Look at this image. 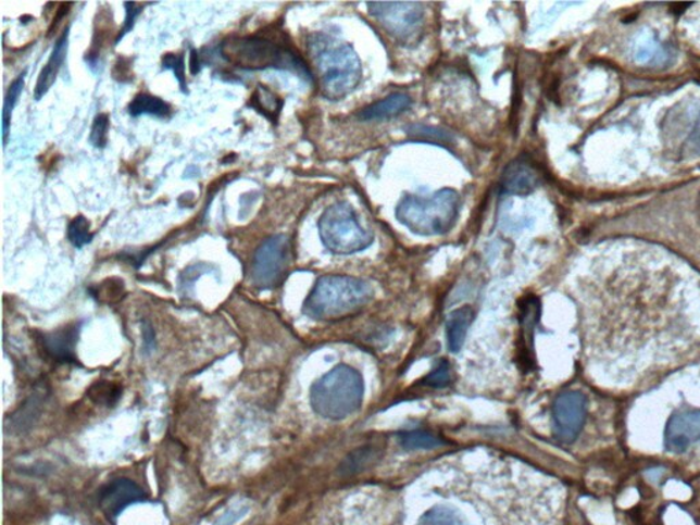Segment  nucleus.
Listing matches in <instances>:
<instances>
[{
	"label": "nucleus",
	"mask_w": 700,
	"mask_h": 525,
	"mask_svg": "<svg viewBox=\"0 0 700 525\" xmlns=\"http://www.w3.org/2000/svg\"><path fill=\"white\" fill-rule=\"evenodd\" d=\"M37 401L36 400H30L28 404L24 405L21 408L20 412L17 415L14 416H23V421L15 423L14 428H20L21 432H25V429L34 427L36 418H39L40 412L36 411L37 410Z\"/></svg>",
	"instance_id": "7c9ffc66"
},
{
	"label": "nucleus",
	"mask_w": 700,
	"mask_h": 525,
	"mask_svg": "<svg viewBox=\"0 0 700 525\" xmlns=\"http://www.w3.org/2000/svg\"><path fill=\"white\" fill-rule=\"evenodd\" d=\"M460 207V195L454 189L445 188L429 198L405 195L397 205L396 216L413 235L443 236L458 222Z\"/></svg>",
	"instance_id": "39448f33"
},
{
	"label": "nucleus",
	"mask_w": 700,
	"mask_h": 525,
	"mask_svg": "<svg viewBox=\"0 0 700 525\" xmlns=\"http://www.w3.org/2000/svg\"><path fill=\"white\" fill-rule=\"evenodd\" d=\"M370 14L400 45H417L424 30L422 3H368Z\"/></svg>",
	"instance_id": "1a4fd4ad"
},
{
	"label": "nucleus",
	"mask_w": 700,
	"mask_h": 525,
	"mask_svg": "<svg viewBox=\"0 0 700 525\" xmlns=\"http://www.w3.org/2000/svg\"><path fill=\"white\" fill-rule=\"evenodd\" d=\"M586 352L612 387L686 362L700 352V312L670 268L633 264L608 274L588 317Z\"/></svg>",
	"instance_id": "f257e3e1"
},
{
	"label": "nucleus",
	"mask_w": 700,
	"mask_h": 525,
	"mask_svg": "<svg viewBox=\"0 0 700 525\" xmlns=\"http://www.w3.org/2000/svg\"><path fill=\"white\" fill-rule=\"evenodd\" d=\"M373 299L374 289L367 280L349 275H325L316 280L302 312L315 321H339L358 314Z\"/></svg>",
	"instance_id": "7ed1b4c3"
},
{
	"label": "nucleus",
	"mask_w": 700,
	"mask_h": 525,
	"mask_svg": "<svg viewBox=\"0 0 700 525\" xmlns=\"http://www.w3.org/2000/svg\"><path fill=\"white\" fill-rule=\"evenodd\" d=\"M587 417V399L579 391L561 395L554 401L553 424L554 435L562 443L575 441L585 426Z\"/></svg>",
	"instance_id": "9b49d317"
},
{
	"label": "nucleus",
	"mask_w": 700,
	"mask_h": 525,
	"mask_svg": "<svg viewBox=\"0 0 700 525\" xmlns=\"http://www.w3.org/2000/svg\"><path fill=\"white\" fill-rule=\"evenodd\" d=\"M475 312L471 307H461L449 315L447 321L448 347L450 352L459 353L463 348L466 333L474 322Z\"/></svg>",
	"instance_id": "a211bd4d"
},
{
	"label": "nucleus",
	"mask_w": 700,
	"mask_h": 525,
	"mask_svg": "<svg viewBox=\"0 0 700 525\" xmlns=\"http://www.w3.org/2000/svg\"><path fill=\"white\" fill-rule=\"evenodd\" d=\"M25 76H26V72H24L23 74H20L18 78L15 79V82L12 85H10L7 99H4L3 146L8 145L10 121H12V113L15 108V104H17L21 93H23Z\"/></svg>",
	"instance_id": "393cba45"
},
{
	"label": "nucleus",
	"mask_w": 700,
	"mask_h": 525,
	"mask_svg": "<svg viewBox=\"0 0 700 525\" xmlns=\"http://www.w3.org/2000/svg\"><path fill=\"white\" fill-rule=\"evenodd\" d=\"M450 382V367L447 360H441L437 365V368L433 371L432 374L426 376V379L423 380L424 386L429 387H445L448 386Z\"/></svg>",
	"instance_id": "c756f323"
},
{
	"label": "nucleus",
	"mask_w": 700,
	"mask_h": 525,
	"mask_svg": "<svg viewBox=\"0 0 700 525\" xmlns=\"http://www.w3.org/2000/svg\"><path fill=\"white\" fill-rule=\"evenodd\" d=\"M252 109L257 110L258 113L266 116L270 122L277 124L279 118L280 110H283V99L278 98L277 95L270 91L267 87L263 85H258V88L254 89V92L251 97Z\"/></svg>",
	"instance_id": "6ab92c4d"
},
{
	"label": "nucleus",
	"mask_w": 700,
	"mask_h": 525,
	"mask_svg": "<svg viewBox=\"0 0 700 525\" xmlns=\"http://www.w3.org/2000/svg\"><path fill=\"white\" fill-rule=\"evenodd\" d=\"M201 68V62H200V55L199 52L196 50H192L190 52V72H192L193 76L200 72Z\"/></svg>",
	"instance_id": "473e14b6"
},
{
	"label": "nucleus",
	"mask_w": 700,
	"mask_h": 525,
	"mask_svg": "<svg viewBox=\"0 0 700 525\" xmlns=\"http://www.w3.org/2000/svg\"><path fill=\"white\" fill-rule=\"evenodd\" d=\"M110 118L108 114H99L95 118L91 137L92 146L97 148H104L108 146V136H109Z\"/></svg>",
	"instance_id": "c85d7f7f"
},
{
	"label": "nucleus",
	"mask_w": 700,
	"mask_h": 525,
	"mask_svg": "<svg viewBox=\"0 0 700 525\" xmlns=\"http://www.w3.org/2000/svg\"><path fill=\"white\" fill-rule=\"evenodd\" d=\"M378 448L374 447H364L357 450L349 455V458L343 460L341 466H339V472L342 475H353L357 472H362L364 468H367L370 464L375 463L378 460Z\"/></svg>",
	"instance_id": "5701e85b"
},
{
	"label": "nucleus",
	"mask_w": 700,
	"mask_h": 525,
	"mask_svg": "<svg viewBox=\"0 0 700 525\" xmlns=\"http://www.w3.org/2000/svg\"><path fill=\"white\" fill-rule=\"evenodd\" d=\"M67 238L73 247L82 249L93 240V233L91 232V224L87 217L78 215L72 220L67 226Z\"/></svg>",
	"instance_id": "a878e982"
},
{
	"label": "nucleus",
	"mask_w": 700,
	"mask_h": 525,
	"mask_svg": "<svg viewBox=\"0 0 700 525\" xmlns=\"http://www.w3.org/2000/svg\"><path fill=\"white\" fill-rule=\"evenodd\" d=\"M317 227L323 246L334 254L362 252L374 242L373 230L360 224L357 211L345 201L327 207Z\"/></svg>",
	"instance_id": "0eeeda50"
},
{
	"label": "nucleus",
	"mask_w": 700,
	"mask_h": 525,
	"mask_svg": "<svg viewBox=\"0 0 700 525\" xmlns=\"http://www.w3.org/2000/svg\"><path fill=\"white\" fill-rule=\"evenodd\" d=\"M127 110L132 116L153 115L158 118H168L172 114V108L164 100L148 93L137 95Z\"/></svg>",
	"instance_id": "aec40b11"
},
{
	"label": "nucleus",
	"mask_w": 700,
	"mask_h": 525,
	"mask_svg": "<svg viewBox=\"0 0 700 525\" xmlns=\"http://www.w3.org/2000/svg\"><path fill=\"white\" fill-rule=\"evenodd\" d=\"M79 326H67L61 330L47 334L42 338L46 352L57 362H76V347L78 341Z\"/></svg>",
	"instance_id": "2eb2a0df"
},
{
	"label": "nucleus",
	"mask_w": 700,
	"mask_h": 525,
	"mask_svg": "<svg viewBox=\"0 0 700 525\" xmlns=\"http://www.w3.org/2000/svg\"><path fill=\"white\" fill-rule=\"evenodd\" d=\"M667 151L678 159L700 155V102H684L670 111L662 126Z\"/></svg>",
	"instance_id": "6e6552de"
},
{
	"label": "nucleus",
	"mask_w": 700,
	"mask_h": 525,
	"mask_svg": "<svg viewBox=\"0 0 700 525\" xmlns=\"http://www.w3.org/2000/svg\"><path fill=\"white\" fill-rule=\"evenodd\" d=\"M147 500L146 491L126 477L109 482L99 490V508L109 520H116L126 508Z\"/></svg>",
	"instance_id": "ddd939ff"
},
{
	"label": "nucleus",
	"mask_w": 700,
	"mask_h": 525,
	"mask_svg": "<svg viewBox=\"0 0 700 525\" xmlns=\"http://www.w3.org/2000/svg\"><path fill=\"white\" fill-rule=\"evenodd\" d=\"M412 140L426 141L429 145H438L449 148L454 145V137L447 130L438 129L426 125H412L407 129Z\"/></svg>",
	"instance_id": "4be33fe9"
},
{
	"label": "nucleus",
	"mask_w": 700,
	"mask_h": 525,
	"mask_svg": "<svg viewBox=\"0 0 700 525\" xmlns=\"http://www.w3.org/2000/svg\"><path fill=\"white\" fill-rule=\"evenodd\" d=\"M125 8H126L125 25H124V29L121 30V34L118 35V37H116V42H118L122 39V37H124L127 34V32L134 28L135 21L137 18V15L141 13L142 7L141 4H137V3H125Z\"/></svg>",
	"instance_id": "2f4dec72"
},
{
	"label": "nucleus",
	"mask_w": 700,
	"mask_h": 525,
	"mask_svg": "<svg viewBox=\"0 0 700 525\" xmlns=\"http://www.w3.org/2000/svg\"><path fill=\"white\" fill-rule=\"evenodd\" d=\"M700 442V410H684L675 413L666 423L665 449L683 454Z\"/></svg>",
	"instance_id": "f8f14e48"
},
{
	"label": "nucleus",
	"mask_w": 700,
	"mask_h": 525,
	"mask_svg": "<svg viewBox=\"0 0 700 525\" xmlns=\"http://www.w3.org/2000/svg\"><path fill=\"white\" fill-rule=\"evenodd\" d=\"M68 49V28L63 32L60 39H58L54 50L50 57L49 62L42 67L39 79H37L35 88V99L40 100L47 92L50 91L54 85L58 74H60L63 63H65Z\"/></svg>",
	"instance_id": "dca6fc26"
},
{
	"label": "nucleus",
	"mask_w": 700,
	"mask_h": 525,
	"mask_svg": "<svg viewBox=\"0 0 700 525\" xmlns=\"http://www.w3.org/2000/svg\"><path fill=\"white\" fill-rule=\"evenodd\" d=\"M412 105V100L405 93H392L390 97L367 105L358 114L362 121H386L404 114Z\"/></svg>",
	"instance_id": "f3484780"
},
{
	"label": "nucleus",
	"mask_w": 700,
	"mask_h": 525,
	"mask_svg": "<svg viewBox=\"0 0 700 525\" xmlns=\"http://www.w3.org/2000/svg\"><path fill=\"white\" fill-rule=\"evenodd\" d=\"M220 51L226 62L246 71L273 67L293 72L309 82L314 78L310 67L296 51L266 36L229 37L222 42Z\"/></svg>",
	"instance_id": "20e7f679"
},
{
	"label": "nucleus",
	"mask_w": 700,
	"mask_h": 525,
	"mask_svg": "<svg viewBox=\"0 0 700 525\" xmlns=\"http://www.w3.org/2000/svg\"><path fill=\"white\" fill-rule=\"evenodd\" d=\"M416 525H468L464 514L449 505H435L418 518Z\"/></svg>",
	"instance_id": "412c9836"
},
{
	"label": "nucleus",
	"mask_w": 700,
	"mask_h": 525,
	"mask_svg": "<svg viewBox=\"0 0 700 525\" xmlns=\"http://www.w3.org/2000/svg\"><path fill=\"white\" fill-rule=\"evenodd\" d=\"M364 399V379L358 370L339 364L311 387L312 410L328 421L353 415Z\"/></svg>",
	"instance_id": "423d86ee"
},
{
	"label": "nucleus",
	"mask_w": 700,
	"mask_h": 525,
	"mask_svg": "<svg viewBox=\"0 0 700 525\" xmlns=\"http://www.w3.org/2000/svg\"><path fill=\"white\" fill-rule=\"evenodd\" d=\"M400 441L402 448L408 450L435 449L445 445V441L437 435L423 432V429H413V432L402 434Z\"/></svg>",
	"instance_id": "b1692460"
},
{
	"label": "nucleus",
	"mask_w": 700,
	"mask_h": 525,
	"mask_svg": "<svg viewBox=\"0 0 700 525\" xmlns=\"http://www.w3.org/2000/svg\"><path fill=\"white\" fill-rule=\"evenodd\" d=\"M540 184H542V177L538 168L524 158L514 159L509 163L500 178L501 193L520 196V198L534 193Z\"/></svg>",
	"instance_id": "4468645a"
},
{
	"label": "nucleus",
	"mask_w": 700,
	"mask_h": 525,
	"mask_svg": "<svg viewBox=\"0 0 700 525\" xmlns=\"http://www.w3.org/2000/svg\"><path fill=\"white\" fill-rule=\"evenodd\" d=\"M291 259H293V247L289 236L278 235L267 238L254 252L253 285L262 290L277 288L288 275Z\"/></svg>",
	"instance_id": "9d476101"
},
{
	"label": "nucleus",
	"mask_w": 700,
	"mask_h": 525,
	"mask_svg": "<svg viewBox=\"0 0 700 525\" xmlns=\"http://www.w3.org/2000/svg\"><path fill=\"white\" fill-rule=\"evenodd\" d=\"M672 8L675 9V13H678V10H684V9L691 8V4H688V3H686V4H673Z\"/></svg>",
	"instance_id": "72a5a7b5"
},
{
	"label": "nucleus",
	"mask_w": 700,
	"mask_h": 525,
	"mask_svg": "<svg viewBox=\"0 0 700 525\" xmlns=\"http://www.w3.org/2000/svg\"><path fill=\"white\" fill-rule=\"evenodd\" d=\"M636 58H638V61L641 63L660 65V63L667 61L670 54H667V51L664 49V47L657 45L655 41H647L638 47V51H636Z\"/></svg>",
	"instance_id": "bb28decb"
},
{
	"label": "nucleus",
	"mask_w": 700,
	"mask_h": 525,
	"mask_svg": "<svg viewBox=\"0 0 700 525\" xmlns=\"http://www.w3.org/2000/svg\"><path fill=\"white\" fill-rule=\"evenodd\" d=\"M163 68L173 71L175 78L178 79L179 87L187 92V77H185V57L177 54H166L162 60Z\"/></svg>",
	"instance_id": "cd10ccee"
},
{
	"label": "nucleus",
	"mask_w": 700,
	"mask_h": 525,
	"mask_svg": "<svg viewBox=\"0 0 700 525\" xmlns=\"http://www.w3.org/2000/svg\"><path fill=\"white\" fill-rule=\"evenodd\" d=\"M309 50L323 97L341 100L357 91L362 83L363 66L353 46L316 34L311 36Z\"/></svg>",
	"instance_id": "f03ea898"
}]
</instances>
